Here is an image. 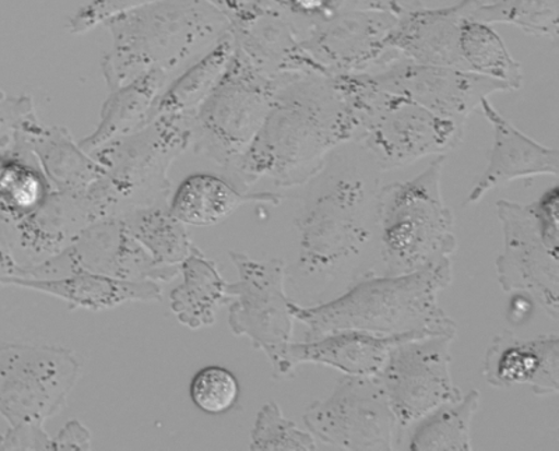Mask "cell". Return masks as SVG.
<instances>
[{
  "instance_id": "obj_7",
  "label": "cell",
  "mask_w": 559,
  "mask_h": 451,
  "mask_svg": "<svg viewBox=\"0 0 559 451\" xmlns=\"http://www.w3.org/2000/svg\"><path fill=\"white\" fill-rule=\"evenodd\" d=\"M341 78L358 118L354 142L381 170L453 152L464 138V120L442 117L401 95L372 87L364 74Z\"/></svg>"
},
{
  "instance_id": "obj_5",
  "label": "cell",
  "mask_w": 559,
  "mask_h": 451,
  "mask_svg": "<svg viewBox=\"0 0 559 451\" xmlns=\"http://www.w3.org/2000/svg\"><path fill=\"white\" fill-rule=\"evenodd\" d=\"M191 140L188 117L162 118L92 153L105 168L103 178L86 189L98 222L166 205L169 168Z\"/></svg>"
},
{
  "instance_id": "obj_32",
  "label": "cell",
  "mask_w": 559,
  "mask_h": 451,
  "mask_svg": "<svg viewBox=\"0 0 559 451\" xmlns=\"http://www.w3.org/2000/svg\"><path fill=\"white\" fill-rule=\"evenodd\" d=\"M473 20L484 24H509L538 37L558 38L559 0H481Z\"/></svg>"
},
{
  "instance_id": "obj_18",
  "label": "cell",
  "mask_w": 559,
  "mask_h": 451,
  "mask_svg": "<svg viewBox=\"0 0 559 451\" xmlns=\"http://www.w3.org/2000/svg\"><path fill=\"white\" fill-rule=\"evenodd\" d=\"M480 109L493 129V144L487 168L464 200V205L480 202L491 190L506 187L513 180L542 177V175L558 177L559 152L557 149L547 147L526 137L515 124L497 111L488 98L484 99Z\"/></svg>"
},
{
  "instance_id": "obj_34",
  "label": "cell",
  "mask_w": 559,
  "mask_h": 451,
  "mask_svg": "<svg viewBox=\"0 0 559 451\" xmlns=\"http://www.w3.org/2000/svg\"><path fill=\"white\" fill-rule=\"evenodd\" d=\"M241 394L236 375L226 368L206 367L193 376L189 385L194 407L209 415H223L237 404Z\"/></svg>"
},
{
  "instance_id": "obj_6",
  "label": "cell",
  "mask_w": 559,
  "mask_h": 451,
  "mask_svg": "<svg viewBox=\"0 0 559 451\" xmlns=\"http://www.w3.org/2000/svg\"><path fill=\"white\" fill-rule=\"evenodd\" d=\"M445 155L416 178L379 189L377 234L388 275L417 272L456 252L454 218L442 197Z\"/></svg>"
},
{
  "instance_id": "obj_31",
  "label": "cell",
  "mask_w": 559,
  "mask_h": 451,
  "mask_svg": "<svg viewBox=\"0 0 559 451\" xmlns=\"http://www.w3.org/2000/svg\"><path fill=\"white\" fill-rule=\"evenodd\" d=\"M129 230L154 263L181 265L191 254L192 244L187 225L175 218L168 205H154L124 215Z\"/></svg>"
},
{
  "instance_id": "obj_33",
  "label": "cell",
  "mask_w": 559,
  "mask_h": 451,
  "mask_svg": "<svg viewBox=\"0 0 559 451\" xmlns=\"http://www.w3.org/2000/svg\"><path fill=\"white\" fill-rule=\"evenodd\" d=\"M249 450H318L314 438L307 429L283 415L276 401L263 405L251 432Z\"/></svg>"
},
{
  "instance_id": "obj_13",
  "label": "cell",
  "mask_w": 559,
  "mask_h": 451,
  "mask_svg": "<svg viewBox=\"0 0 559 451\" xmlns=\"http://www.w3.org/2000/svg\"><path fill=\"white\" fill-rule=\"evenodd\" d=\"M94 273L129 282L171 283L179 265H159L134 239L123 218L104 219L84 230L70 247L44 262L23 265L17 277L55 280Z\"/></svg>"
},
{
  "instance_id": "obj_30",
  "label": "cell",
  "mask_w": 559,
  "mask_h": 451,
  "mask_svg": "<svg viewBox=\"0 0 559 451\" xmlns=\"http://www.w3.org/2000/svg\"><path fill=\"white\" fill-rule=\"evenodd\" d=\"M461 55L467 72L497 80L509 92L523 87V69L489 24L466 20L461 29Z\"/></svg>"
},
{
  "instance_id": "obj_23",
  "label": "cell",
  "mask_w": 559,
  "mask_h": 451,
  "mask_svg": "<svg viewBox=\"0 0 559 451\" xmlns=\"http://www.w3.org/2000/svg\"><path fill=\"white\" fill-rule=\"evenodd\" d=\"M282 200L283 197L278 193L243 192L229 179L198 174L179 185L168 207L174 217L185 225L212 227L226 222L245 204L278 205Z\"/></svg>"
},
{
  "instance_id": "obj_37",
  "label": "cell",
  "mask_w": 559,
  "mask_h": 451,
  "mask_svg": "<svg viewBox=\"0 0 559 451\" xmlns=\"http://www.w3.org/2000/svg\"><path fill=\"white\" fill-rule=\"evenodd\" d=\"M0 450H55V446L44 425H22L9 426L0 435Z\"/></svg>"
},
{
  "instance_id": "obj_38",
  "label": "cell",
  "mask_w": 559,
  "mask_h": 451,
  "mask_svg": "<svg viewBox=\"0 0 559 451\" xmlns=\"http://www.w3.org/2000/svg\"><path fill=\"white\" fill-rule=\"evenodd\" d=\"M55 450H92V434L80 420H70L53 439Z\"/></svg>"
},
{
  "instance_id": "obj_35",
  "label": "cell",
  "mask_w": 559,
  "mask_h": 451,
  "mask_svg": "<svg viewBox=\"0 0 559 451\" xmlns=\"http://www.w3.org/2000/svg\"><path fill=\"white\" fill-rule=\"evenodd\" d=\"M35 122H38V118L32 97H12L0 90V153L12 149L20 134Z\"/></svg>"
},
{
  "instance_id": "obj_36",
  "label": "cell",
  "mask_w": 559,
  "mask_h": 451,
  "mask_svg": "<svg viewBox=\"0 0 559 451\" xmlns=\"http://www.w3.org/2000/svg\"><path fill=\"white\" fill-rule=\"evenodd\" d=\"M156 2L159 0H92L70 17L68 28L72 34H86L118 14Z\"/></svg>"
},
{
  "instance_id": "obj_10",
  "label": "cell",
  "mask_w": 559,
  "mask_h": 451,
  "mask_svg": "<svg viewBox=\"0 0 559 451\" xmlns=\"http://www.w3.org/2000/svg\"><path fill=\"white\" fill-rule=\"evenodd\" d=\"M238 282L228 284L234 299L228 324L238 337L251 340L254 349L271 360L274 379L293 378L288 351L294 332L293 300L286 294L287 268L283 259L266 262L242 252H229Z\"/></svg>"
},
{
  "instance_id": "obj_19",
  "label": "cell",
  "mask_w": 559,
  "mask_h": 451,
  "mask_svg": "<svg viewBox=\"0 0 559 451\" xmlns=\"http://www.w3.org/2000/svg\"><path fill=\"white\" fill-rule=\"evenodd\" d=\"M480 2L462 0L449 8L423 7L403 14L388 39L389 48L414 63L466 70L459 47L461 29Z\"/></svg>"
},
{
  "instance_id": "obj_16",
  "label": "cell",
  "mask_w": 559,
  "mask_h": 451,
  "mask_svg": "<svg viewBox=\"0 0 559 451\" xmlns=\"http://www.w3.org/2000/svg\"><path fill=\"white\" fill-rule=\"evenodd\" d=\"M361 74L372 87L401 95L429 111L464 122L489 95L509 92L506 84L480 74L414 63L407 59Z\"/></svg>"
},
{
  "instance_id": "obj_39",
  "label": "cell",
  "mask_w": 559,
  "mask_h": 451,
  "mask_svg": "<svg viewBox=\"0 0 559 451\" xmlns=\"http://www.w3.org/2000/svg\"><path fill=\"white\" fill-rule=\"evenodd\" d=\"M20 269L22 263L19 262L9 240L0 230V288L7 287L8 278L17 277Z\"/></svg>"
},
{
  "instance_id": "obj_26",
  "label": "cell",
  "mask_w": 559,
  "mask_h": 451,
  "mask_svg": "<svg viewBox=\"0 0 559 451\" xmlns=\"http://www.w3.org/2000/svg\"><path fill=\"white\" fill-rule=\"evenodd\" d=\"M179 268L183 282L169 295L175 318L188 329L210 328L216 323L217 310L234 299L228 283L217 263L197 247Z\"/></svg>"
},
{
  "instance_id": "obj_22",
  "label": "cell",
  "mask_w": 559,
  "mask_h": 451,
  "mask_svg": "<svg viewBox=\"0 0 559 451\" xmlns=\"http://www.w3.org/2000/svg\"><path fill=\"white\" fill-rule=\"evenodd\" d=\"M7 285L32 289L63 300L70 310L90 312L122 307L131 302H162L163 289L158 283L129 282L94 273H79L55 280L10 277Z\"/></svg>"
},
{
  "instance_id": "obj_25",
  "label": "cell",
  "mask_w": 559,
  "mask_h": 451,
  "mask_svg": "<svg viewBox=\"0 0 559 451\" xmlns=\"http://www.w3.org/2000/svg\"><path fill=\"white\" fill-rule=\"evenodd\" d=\"M168 76L169 73L156 69L112 90L104 104L97 129L88 138L80 140V149L92 154L144 129L150 109L166 88Z\"/></svg>"
},
{
  "instance_id": "obj_1",
  "label": "cell",
  "mask_w": 559,
  "mask_h": 451,
  "mask_svg": "<svg viewBox=\"0 0 559 451\" xmlns=\"http://www.w3.org/2000/svg\"><path fill=\"white\" fill-rule=\"evenodd\" d=\"M357 128L356 108L341 78L284 74L262 128L227 170L229 180L243 192L261 179L278 188L302 187L338 147L354 142Z\"/></svg>"
},
{
  "instance_id": "obj_29",
  "label": "cell",
  "mask_w": 559,
  "mask_h": 451,
  "mask_svg": "<svg viewBox=\"0 0 559 451\" xmlns=\"http://www.w3.org/2000/svg\"><path fill=\"white\" fill-rule=\"evenodd\" d=\"M480 400L478 390H472L461 400L443 404L419 419L408 442V450H473L472 424L480 408Z\"/></svg>"
},
{
  "instance_id": "obj_20",
  "label": "cell",
  "mask_w": 559,
  "mask_h": 451,
  "mask_svg": "<svg viewBox=\"0 0 559 451\" xmlns=\"http://www.w3.org/2000/svg\"><path fill=\"white\" fill-rule=\"evenodd\" d=\"M483 378L497 389L528 385L536 395L559 393V335L524 340L511 330L493 337L483 364Z\"/></svg>"
},
{
  "instance_id": "obj_24",
  "label": "cell",
  "mask_w": 559,
  "mask_h": 451,
  "mask_svg": "<svg viewBox=\"0 0 559 451\" xmlns=\"http://www.w3.org/2000/svg\"><path fill=\"white\" fill-rule=\"evenodd\" d=\"M29 152L55 192H76L103 178L105 168L74 143L67 129L35 122L24 132Z\"/></svg>"
},
{
  "instance_id": "obj_17",
  "label": "cell",
  "mask_w": 559,
  "mask_h": 451,
  "mask_svg": "<svg viewBox=\"0 0 559 451\" xmlns=\"http://www.w3.org/2000/svg\"><path fill=\"white\" fill-rule=\"evenodd\" d=\"M231 23L234 41L264 73L322 74L302 48L297 28L267 0H247L224 10Z\"/></svg>"
},
{
  "instance_id": "obj_27",
  "label": "cell",
  "mask_w": 559,
  "mask_h": 451,
  "mask_svg": "<svg viewBox=\"0 0 559 451\" xmlns=\"http://www.w3.org/2000/svg\"><path fill=\"white\" fill-rule=\"evenodd\" d=\"M234 51L236 41L229 32L199 62L164 90L150 109L144 128L162 118L192 117L226 72Z\"/></svg>"
},
{
  "instance_id": "obj_8",
  "label": "cell",
  "mask_w": 559,
  "mask_h": 451,
  "mask_svg": "<svg viewBox=\"0 0 559 451\" xmlns=\"http://www.w3.org/2000/svg\"><path fill=\"white\" fill-rule=\"evenodd\" d=\"M503 249L496 262L506 293H524L551 319L559 318V187L533 203L497 202Z\"/></svg>"
},
{
  "instance_id": "obj_9",
  "label": "cell",
  "mask_w": 559,
  "mask_h": 451,
  "mask_svg": "<svg viewBox=\"0 0 559 451\" xmlns=\"http://www.w3.org/2000/svg\"><path fill=\"white\" fill-rule=\"evenodd\" d=\"M280 79L264 73L236 45L216 87L189 117L194 152L223 169L231 168L262 128Z\"/></svg>"
},
{
  "instance_id": "obj_12",
  "label": "cell",
  "mask_w": 559,
  "mask_h": 451,
  "mask_svg": "<svg viewBox=\"0 0 559 451\" xmlns=\"http://www.w3.org/2000/svg\"><path fill=\"white\" fill-rule=\"evenodd\" d=\"M309 434L341 450H393L397 420L378 376H347L304 414Z\"/></svg>"
},
{
  "instance_id": "obj_28",
  "label": "cell",
  "mask_w": 559,
  "mask_h": 451,
  "mask_svg": "<svg viewBox=\"0 0 559 451\" xmlns=\"http://www.w3.org/2000/svg\"><path fill=\"white\" fill-rule=\"evenodd\" d=\"M51 190L24 133L20 134L12 149L0 153V227L34 213Z\"/></svg>"
},
{
  "instance_id": "obj_14",
  "label": "cell",
  "mask_w": 559,
  "mask_h": 451,
  "mask_svg": "<svg viewBox=\"0 0 559 451\" xmlns=\"http://www.w3.org/2000/svg\"><path fill=\"white\" fill-rule=\"evenodd\" d=\"M453 341L448 335H428L392 348L378 379L401 428L462 399L451 375Z\"/></svg>"
},
{
  "instance_id": "obj_21",
  "label": "cell",
  "mask_w": 559,
  "mask_h": 451,
  "mask_svg": "<svg viewBox=\"0 0 559 451\" xmlns=\"http://www.w3.org/2000/svg\"><path fill=\"white\" fill-rule=\"evenodd\" d=\"M417 337H428V335L421 333L382 335L358 332V330H343V332L289 345L288 358L294 369L301 364H317L341 370L347 376H378L394 345Z\"/></svg>"
},
{
  "instance_id": "obj_11",
  "label": "cell",
  "mask_w": 559,
  "mask_h": 451,
  "mask_svg": "<svg viewBox=\"0 0 559 451\" xmlns=\"http://www.w3.org/2000/svg\"><path fill=\"white\" fill-rule=\"evenodd\" d=\"M80 375L72 349L0 345V417L9 426L44 425L67 407Z\"/></svg>"
},
{
  "instance_id": "obj_2",
  "label": "cell",
  "mask_w": 559,
  "mask_h": 451,
  "mask_svg": "<svg viewBox=\"0 0 559 451\" xmlns=\"http://www.w3.org/2000/svg\"><path fill=\"white\" fill-rule=\"evenodd\" d=\"M353 155L329 157L314 177L296 219L299 233L297 273L328 282L362 254L377 234L379 179Z\"/></svg>"
},
{
  "instance_id": "obj_3",
  "label": "cell",
  "mask_w": 559,
  "mask_h": 451,
  "mask_svg": "<svg viewBox=\"0 0 559 451\" xmlns=\"http://www.w3.org/2000/svg\"><path fill=\"white\" fill-rule=\"evenodd\" d=\"M452 277V260L447 258L417 272L362 280L326 304L301 307L293 302L292 312L294 319L307 325V340L343 330L456 339L457 325L438 300Z\"/></svg>"
},
{
  "instance_id": "obj_4",
  "label": "cell",
  "mask_w": 559,
  "mask_h": 451,
  "mask_svg": "<svg viewBox=\"0 0 559 451\" xmlns=\"http://www.w3.org/2000/svg\"><path fill=\"white\" fill-rule=\"evenodd\" d=\"M103 26L112 35L111 51L102 62L111 92L152 70L171 74L231 32L226 13L209 0H159L118 14Z\"/></svg>"
},
{
  "instance_id": "obj_15",
  "label": "cell",
  "mask_w": 559,
  "mask_h": 451,
  "mask_svg": "<svg viewBox=\"0 0 559 451\" xmlns=\"http://www.w3.org/2000/svg\"><path fill=\"white\" fill-rule=\"evenodd\" d=\"M397 20L389 13L349 10L318 20L299 38L326 76L368 73L403 59L388 45Z\"/></svg>"
}]
</instances>
